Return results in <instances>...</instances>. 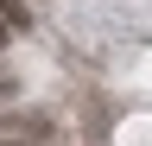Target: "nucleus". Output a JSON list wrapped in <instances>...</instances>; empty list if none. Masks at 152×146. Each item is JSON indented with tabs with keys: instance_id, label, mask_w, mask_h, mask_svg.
Returning a JSON list of instances; mask_svg holds the SVG:
<instances>
[{
	"instance_id": "obj_2",
	"label": "nucleus",
	"mask_w": 152,
	"mask_h": 146,
	"mask_svg": "<svg viewBox=\"0 0 152 146\" xmlns=\"http://www.w3.org/2000/svg\"><path fill=\"white\" fill-rule=\"evenodd\" d=\"M7 38H13V26H7V19H0V51H7Z\"/></svg>"
},
{
	"instance_id": "obj_1",
	"label": "nucleus",
	"mask_w": 152,
	"mask_h": 146,
	"mask_svg": "<svg viewBox=\"0 0 152 146\" xmlns=\"http://www.w3.org/2000/svg\"><path fill=\"white\" fill-rule=\"evenodd\" d=\"M0 19H7L13 32H32V7L26 0H0Z\"/></svg>"
}]
</instances>
